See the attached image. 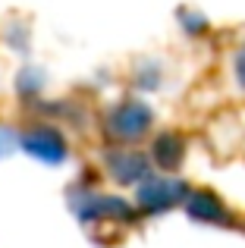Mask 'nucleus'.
<instances>
[{
    "label": "nucleus",
    "mask_w": 245,
    "mask_h": 248,
    "mask_svg": "<svg viewBox=\"0 0 245 248\" xmlns=\"http://www.w3.org/2000/svg\"><path fill=\"white\" fill-rule=\"evenodd\" d=\"M189 211L195 214L198 220H223V217H220V207H217V201H211L208 195H198V198L189 204Z\"/></svg>",
    "instance_id": "obj_1"
},
{
    "label": "nucleus",
    "mask_w": 245,
    "mask_h": 248,
    "mask_svg": "<svg viewBox=\"0 0 245 248\" xmlns=\"http://www.w3.org/2000/svg\"><path fill=\"white\" fill-rule=\"evenodd\" d=\"M141 201L148 207H160V204H170L173 201V186H151L141 192Z\"/></svg>",
    "instance_id": "obj_2"
}]
</instances>
